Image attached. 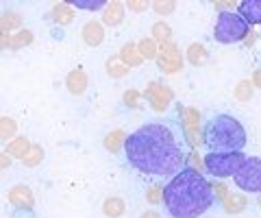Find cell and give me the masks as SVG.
<instances>
[{"label":"cell","instance_id":"6da1fadb","mask_svg":"<svg viewBox=\"0 0 261 218\" xmlns=\"http://www.w3.org/2000/svg\"><path fill=\"white\" fill-rule=\"evenodd\" d=\"M122 151L130 168L154 179H172L190 166L192 155L176 120H154L137 127L126 135Z\"/></svg>","mask_w":261,"mask_h":218},{"label":"cell","instance_id":"7a4b0ae2","mask_svg":"<svg viewBox=\"0 0 261 218\" xmlns=\"http://www.w3.org/2000/svg\"><path fill=\"white\" fill-rule=\"evenodd\" d=\"M163 205L170 218H200L216 205V195L198 168L185 166L163 183Z\"/></svg>","mask_w":261,"mask_h":218},{"label":"cell","instance_id":"3957f363","mask_svg":"<svg viewBox=\"0 0 261 218\" xmlns=\"http://www.w3.org/2000/svg\"><path fill=\"white\" fill-rule=\"evenodd\" d=\"M248 144L244 125L231 114H209L202 120V147L207 153H235Z\"/></svg>","mask_w":261,"mask_h":218},{"label":"cell","instance_id":"277c9868","mask_svg":"<svg viewBox=\"0 0 261 218\" xmlns=\"http://www.w3.org/2000/svg\"><path fill=\"white\" fill-rule=\"evenodd\" d=\"M250 33V27L238 11H220L216 24H214V39L222 46L231 44H242L246 42V37Z\"/></svg>","mask_w":261,"mask_h":218},{"label":"cell","instance_id":"5b68a950","mask_svg":"<svg viewBox=\"0 0 261 218\" xmlns=\"http://www.w3.org/2000/svg\"><path fill=\"white\" fill-rule=\"evenodd\" d=\"M246 153L235 151V153H205L202 157V168L205 173L211 175L214 179H228L235 177V173L242 168V164L246 161Z\"/></svg>","mask_w":261,"mask_h":218},{"label":"cell","instance_id":"8992f818","mask_svg":"<svg viewBox=\"0 0 261 218\" xmlns=\"http://www.w3.org/2000/svg\"><path fill=\"white\" fill-rule=\"evenodd\" d=\"M235 188L244 195H259L261 192V157L248 155L242 168L233 177Z\"/></svg>","mask_w":261,"mask_h":218},{"label":"cell","instance_id":"52a82bcc","mask_svg":"<svg viewBox=\"0 0 261 218\" xmlns=\"http://www.w3.org/2000/svg\"><path fill=\"white\" fill-rule=\"evenodd\" d=\"M142 96L148 101L150 109L157 111V114H166L174 103V90L163 83V81H150V83L144 87Z\"/></svg>","mask_w":261,"mask_h":218},{"label":"cell","instance_id":"ba28073f","mask_svg":"<svg viewBox=\"0 0 261 218\" xmlns=\"http://www.w3.org/2000/svg\"><path fill=\"white\" fill-rule=\"evenodd\" d=\"M154 63H157L159 72H163V75H178V72H183L185 61H183V51H181V46H178L176 42L161 44Z\"/></svg>","mask_w":261,"mask_h":218},{"label":"cell","instance_id":"9c48e42d","mask_svg":"<svg viewBox=\"0 0 261 218\" xmlns=\"http://www.w3.org/2000/svg\"><path fill=\"white\" fill-rule=\"evenodd\" d=\"M7 201L9 205H13V209H33L35 207V195L29 188L27 183H15L7 192Z\"/></svg>","mask_w":261,"mask_h":218},{"label":"cell","instance_id":"30bf717a","mask_svg":"<svg viewBox=\"0 0 261 218\" xmlns=\"http://www.w3.org/2000/svg\"><path fill=\"white\" fill-rule=\"evenodd\" d=\"M87 85H89V77L83 68H74L65 75V90L72 96H83L87 92Z\"/></svg>","mask_w":261,"mask_h":218},{"label":"cell","instance_id":"8fae6325","mask_svg":"<svg viewBox=\"0 0 261 218\" xmlns=\"http://www.w3.org/2000/svg\"><path fill=\"white\" fill-rule=\"evenodd\" d=\"M81 37L89 48H98L105 42V24L100 20H87L81 31Z\"/></svg>","mask_w":261,"mask_h":218},{"label":"cell","instance_id":"7c38bea8","mask_svg":"<svg viewBox=\"0 0 261 218\" xmlns=\"http://www.w3.org/2000/svg\"><path fill=\"white\" fill-rule=\"evenodd\" d=\"M238 11L248 27H259L261 24V0H242L238 3Z\"/></svg>","mask_w":261,"mask_h":218},{"label":"cell","instance_id":"4fadbf2b","mask_svg":"<svg viewBox=\"0 0 261 218\" xmlns=\"http://www.w3.org/2000/svg\"><path fill=\"white\" fill-rule=\"evenodd\" d=\"M126 18V7L124 3H120V0H111L107 3V7L102 9V24L105 27H120L122 22Z\"/></svg>","mask_w":261,"mask_h":218},{"label":"cell","instance_id":"5bb4252c","mask_svg":"<svg viewBox=\"0 0 261 218\" xmlns=\"http://www.w3.org/2000/svg\"><path fill=\"white\" fill-rule=\"evenodd\" d=\"M48 18H50V22L57 24V27H68V24L74 22L76 11L70 7V3H55L50 13H48Z\"/></svg>","mask_w":261,"mask_h":218},{"label":"cell","instance_id":"9a60e30c","mask_svg":"<svg viewBox=\"0 0 261 218\" xmlns=\"http://www.w3.org/2000/svg\"><path fill=\"white\" fill-rule=\"evenodd\" d=\"M185 61L190 63V66H194V68L205 66V63L209 61V51H207V46L200 44V42H192L190 46H187V51H185Z\"/></svg>","mask_w":261,"mask_h":218},{"label":"cell","instance_id":"2e32d148","mask_svg":"<svg viewBox=\"0 0 261 218\" xmlns=\"http://www.w3.org/2000/svg\"><path fill=\"white\" fill-rule=\"evenodd\" d=\"M118 57H120V61L124 63L126 68H140L142 63H144V57L140 55V51H137V42H126V44H122Z\"/></svg>","mask_w":261,"mask_h":218},{"label":"cell","instance_id":"e0dca14e","mask_svg":"<svg viewBox=\"0 0 261 218\" xmlns=\"http://www.w3.org/2000/svg\"><path fill=\"white\" fill-rule=\"evenodd\" d=\"M222 209L226 214H242L244 209L248 207V197L244 195V192H228V197L222 201Z\"/></svg>","mask_w":261,"mask_h":218},{"label":"cell","instance_id":"ac0fdd59","mask_svg":"<svg viewBox=\"0 0 261 218\" xmlns=\"http://www.w3.org/2000/svg\"><path fill=\"white\" fill-rule=\"evenodd\" d=\"M31 140L27 138V135H18V138H13L11 142H7L5 144V153L9 155L11 159H24L27 157V153H29V149H31Z\"/></svg>","mask_w":261,"mask_h":218},{"label":"cell","instance_id":"d6986e66","mask_svg":"<svg viewBox=\"0 0 261 218\" xmlns=\"http://www.w3.org/2000/svg\"><path fill=\"white\" fill-rule=\"evenodd\" d=\"M102 214L107 218H122L126 214V201L122 197H107L102 201Z\"/></svg>","mask_w":261,"mask_h":218},{"label":"cell","instance_id":"ffe728a7","mask_svg":"<svg viewBox=\"0 0 261 218\" xmlns=\"http://www.w3.org/2000/svg\"><path fill=\"white\" fill-rule=\"evenodd\" d=\"M22 29V15L18 11H5L0 13V31L7 35H13Z\"/></svg>","mask_w":261,"mask_h":218},{"label":"cell","instance_id":"44dd1931","mask_svg":"<svg viewBox=\"0 0 261 218\" xmlns=\"http://www.w3.org/2000/svg\"><path fill=\"white\" fill-rule=\"evenodd\" d=\"M126 135H128V133H124L122 129H113V131H109L107 135H105L102 147L107 149L109 153H113V155H116L118 151L124 149V140H126Z\"/></svg>","mask_w":261,"mask_h":218},{"label":"cell","instance_id":"7402d4cb","mask_svg":"<svg viewBox=\"0 0 261 218\" xmlns=\"http://www.w3.org/2000/svg\"><path fill=\"white\" fill-rule=\"evenodd\" d=\"M150 37L159 46L168 44V42H172V29H170V24L166 20H157V22H152V27H150Z\"/></svg>","mask_w":261,"mask_h":218},{"label":"cell","instance_id":"603a6c76","mask_svg":"<svg viewBox=\"0 0 261 218\" xmlns=\"http://www.w3.org/2000/svg\"><path fill=\"white\" fill-rule=\"evenodd\" d=\"M18 138V123L11 116H0V142H11Z\"/></svg>","mask_w":261,"mask_h":218},{"label":"cell","instance_id":"cb8c5ba5","mask_svg":"<svg viewBox=\"0 0 261 218\" xmlns=\"http://www.w3.org/2000/svg\"><path fill=\"white\" fill-rule=\"evenodd\" d=\"M105 72H107L113 81H118V79H124L130 72V68H126L124 63L120 61V57H109L105 61Z\"/></svg>","mask_w":261,"mask_h":218},{"label":"cell","instance_id":"d4e9b609","mask_svg":"<svg viewBox=\"0 0 261 218\" xmlns=\"http://www.w3.org/2000/svg\"><path fill=\"white\" fill-rule=\"evenodd\" d=\"M137 51L144 57V61H154L157 59V53H159V44L154 42L152 37H142L137 42Z\"/></svg>","mask_w":261,"mask_h":218},{"label":"cell","instance_id":"484cf974","mask_svg":"<svg viewBox=\"0 0 261 218\" xmlns=\"http://www.w3.org/2000/svg\"><path fill=\"white\" fill-rule=\"evenodd\" d=\"M33 39H35V35H33L31 29H20L18 33L11 35V44H9V51H22V48H27L33 44Z\"/></svg>","mask_w":261,"mask_h":218},{"label":"cell","instance_id":"4316f807","mask_svg":"<svg viewBox=\"0 0 261 218\" xmlns=\"http://www.w3.org/2000/svg\"><path fill=\"white\" fill-rule=\"evenodd\" d=\"M252 94H255V87H252L250 79H242L233 90V96L238 103H250L252 101Z\"/></svg>","mask_w":261,"mask_h":218},{"label":"cell","instance_id":"83f0119b","mask_svg":"<svg viewBox=\"0 0 261 218\" xmlns=\"http://www.w3.org/2000/svg\"><path fill=\"white\" fill-rule=\"evenodd\" d=\"M44 155H46V153H44L42 144H31V149L27 153V157L22 159V164L27 166V168H37L44 161Z\"/></svg>","mask_w":261,"mask_h":218},{"label":"cell","instance_id":"f1b7e54d","mask_svg":"<svg viewBox=\"0 0 261 218\" xmlns=\"http://www.w3.org/2000/svg\"><path fill=\"white\" fill-rule=\"evenodd\" d=\"M72 9H83V11H102L105 7H107V0H74V3H70Z\"/></svg>","mask_w":261,"mask_h":218},{"label":"cell","instance_id":"f546056e","mask_svg":"<svg viewBox=\"0 0 261 218\" xmlns=\"http://www.w3.org/2000/svg\"><path fill=\"white\" fill-rule=\"evenodd\" d=\"M150 9L161 18H168L176 11V3L174 0H154V3H150Z\"/></svg>","mask_w":261,"mask_h":218},{"label":"cell","instance_id":"4dcf8cb0","mask_svg":"<svg viewBox=\"0 0 261 218\" xmlns=\"http://www.w3.org/2000/svg\"><path fill=\"white\" fill-rule=\"evenodd\" d=\"M146 201H148L150 205H159L163 203V183H152L146 188Z\"/></svg>","mask_w":261,"mask_h":218},{"label":"cell","instance_id":"1f68e13d","mask_svg":"<svg viewBox=\"0 0 261 218\" xmlns=\"http://www.w3.org/2000/svg\"><path fill=\"white\" fill-rule=\"evenodd\" d=\"M140 99H142V92L133 90V87L122 94V103H124V107H128V109H135L137 105H140Z\"/></svg>","mask_w":261,"mask_h":218},{"label":"cell","instance_id":"d6a6232c","mask_svg":"<svg viewBox=\"0 0 261 218\" xmlns=\"http://www.w3.org/2000/svg\"><path fill=\"white\" fill-rule=\"evenodd\" d=\"M124 7L133 13H144L150 9V3H146V0H128V3H124Z\"/></svg>","mask_w":261,"mask_h":218},{"label":"cell","instance_id":"836d02e7","mask_svg":"<svg viewBox=\"0 0 261 218\" xmlns=\"http://www.w3.org/2000/svg\"><path fill=\"white\" fill-rule=\"evenodd\" d=\"M211 188H214V195H216L218 203H222V201L228 197V188H226L222 181H211Z\"/></svg>","mask_w":261,"mask_h":218},{"label":"cell","instance_id":"e575fe53","mask_svg":"<svg viewBox=\"0 0 261 218\" xmlns=\"http://www.w3.org/2000/svg\"><path fill=\"white\" fill-rule=\"evenodd\" d=\"M11 161H13V159H11L9 155H7V153H5V151H3V153H0V173H3V171H7V168H9V166H11Z\"/></svg>","mask_w":261,"mask_h":218},{"label":"cell","instance_id":"d590c367","mask_svg":"<svg viewBox=\"0 0 261 218\" xmlns=\"http://www.w3.org/2000/svg\"><path fill=\"white\" fill-rule=\"evenodd\" d=\"M250 83H252V87H255V90H261V68H257L255 72H252Z\"/></svg>","mask_w":261,"mask_h":218},{"label":"cell","instance_id":"8d00e7d4","mask_svg":"<svg viewBox=\"0 0 261 218\" xmlns=\"http://www.w3.org/2000/svg\"><path fill=\"white\" fill-rule=\"evenodd\" d=\"M9 44H11V35H7V33H3V31H0V53L7 51V48H9Z\"/></svg>","mask_w":261,"mask_h":218},{"label":"cell","instance_id":"74e56055","mask_svg":"<svg viewBox=\"0 0 261 218\" xmlns=\"http://www.w3.org/2000/svg\"><path fill=\"white\" fill-rule=\"evenodd\" d=\"M11 218H33V209H13Z\"/></svg>","mask_w":261,"mask_h":218},{"label":"cell","instance_id":"f35d334b","mask_svg":"<svg viewBox=\"0 0 261 218\" xmlns=\"http://www.w3.org/2000/svg\"><path fill=\"white\" fill-rule=\"evenodd\" d=\"M140 218H163L157 209H146V212H142L140 214Z\"/></svg>","mask_w":261,"mask_h":218},{"label":"cell","instance_id":"ab89813d","mask_svg":"<svg viewBox=\"0 0 261 218\" xmlns=\"http://www.w3.org/2000/svg\"><path fill=\"white\" fill-rule=\"evenodd\" d=\"M257 205L261 207V192H259V195H257Z\"/></svg>","mask_w":261,"mask_h":218}]
</instances>
